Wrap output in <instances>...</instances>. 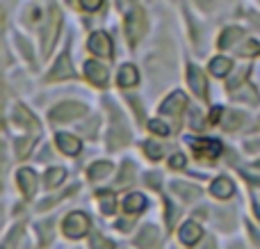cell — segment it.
Returning a JSON list of instances; mask_svg holds the SVG:
<instances>
[{
  "label": "cell",
  "instance_id": "1f68e13d",
  "mask_svg": "<svg viewBox=\"0 0 260 249\" xmlns=\"http://www.w3.org/2000/svg\"><path fill=\"white\" fill-rule=\"evenodd\" d=\"M101 3H103V0H80V5L87 9V12H94V9H99Z\"/></svg>",
  "mask_w": 260,
  "mask_h": 249
},
{
  "label": "cell",
  "instance_id": "484cf974",
  "mask_svg": "<svg viewBox=\"0 0 260 249\" xmlns=\"http://www.w3.org/2000/svg\"><path fill=\"white\" fill-rule=\"evenodd\" d=\"M144 151H146V155L151 160H160L162 158V146L160 144H155V142H146V144H144Z\"/></svg>",
  "mask_w": 260,
  "mask_h": 249
},
{
  "label": "cell",
  "instance_id": "5bb4252c",
  "mask_svg": "<svg viewBox=\"0 0 260 249\" xmlns=\"http://www.w3.org/2000/svg\"><path fill=\"white\" fill-rule=\"evenodd\" d=\"M59 14L55 12H50V18H48V27H46V32H44V53H48L50 50V44L55 41V35H57V30H59Z\"/></svg>",
  "mask_w": 260,
  "mask_h": 249
},
{
  "label": "cell",
  "instance_id": "ac0fdd59",
  "mask_svg": "<svg viewBox=\"0 0 260 249\" xmlns=\"http://www.w3.org/2000/svg\"><path fill=\"white\" fill-rule=\"evenodd\" d=\"M110 172H112V165L110 163H96L89 167V181H101V178L110 176Z\"/></svg>",
  "mask_w": 260,
  "mask_h": 249
},
{
  "label": "cell",
  "instance_id": "5b68a950",
  "mask_svg": "<svg viewBox=\"0 0 260 249\" xmlns=\"http://www.w3.org/2000/svg\"><path fill=\"white\" fill-rule=\"evenodd\" d=\"M187 76H189V87L194 89V94L199 96V99H206L208 94V85H206V78H203L201 69H197L192 64V67L187 69Z\"/></svg>",
  "mask_w": 260,
  "mask_h": 249
},
{
  "label": "cell",
  "instance_id": "e575fe53",
  "mask_svg": "<svg viewBox=\"0 0 260 249\" xmlns=\"http://www.w3.org/2000/svg\"><path fill=\"white\" fill-rule=\"evenodd\" d=\"M221 114H224V110H221V108H215V110H212V117H210V121H212V123H215V121H219V119H221Z\"/></svg>",
  "mask_w": 260,
  "mask_h": 249
},
{
  "label": "cell",
  "instance_id": "4dcf8cb0",
  "mask_svg": "<svg viewBox=\"0 0 260 249\" xmlns=\"http://www.w3.org/2000/svg\"><path fill=\"white\" fill-rule=\"evenodd\" d=\"M91 249H112V242H108L101 236H96L94 240H91Z\"/></svg>",
  "mask_w": 260,
  "mask_h": 249
},
{
  "label": "cell",
  "instance_id": "e0dca14e",
  "mask_svg": "<svg viewBox=\"0 0 260 249\" xmlns=\"http://www.w3.org/2000/svg\"><path fill=\"white\" fill-rule=\"evenodd\" d=\"M119 85H121V87L137 85V69H135L133 64H126V67H121V71H119Z\"/></svg>",
  "mask_w": 260,
  "mask_h": 249
},
{
  "label": "cell",
  "instance_id": "30bf717a",
  "mask_svg": "<svg viewBox=\"0 0 260 249\" xmlns=\"http://www.w3.org/2000/svg\"><path fill=\"white\" fill-rule=\"evenodd\" d=\"M57 146H59V151H64L67 155H76V153H80V140L78 137H73V135H69V133H57Z\"/></svg>",
  "mask_w": 260,
  "mask_h": 249
},
{
  "label": "cell",
  "instance_id": "9c48e42d",
  "mask_svg": "<svg viewBox=\"0 0 260 249\" xmlns=\"http://www.w3.org/2000/svg\"><path fill=\"white\" fill-rule=\"evenodd\" d=\"M210 192H212V197H217V199H231V197L235 195V185H233L231 178L221 176V178H217V181L212 183Z\"/></svg>",
  "mask_w": 260,
  "mask_h": 249
},
{
  "label": "cell",
  "instance_id": "52a82bcc",
  "mask_svg": "<svg viewBox=\"0 0 260 249\" xmlns=\"http://www.w3.org/2000/svg\"><path fill=\"white\" fill-rule=\"evenodd\" d=\"M197 149V158H217L221 153V144L215 140H201V142H192Z\"/></svg>",
  "mask_w": 260,
  "mask_h": 249
},
{
  "label": "cell",
  "instance_id": "8992f818",
  "mask_svg": "<svg viewBox=\"0 0 260 249\" xmlns=\"http://www.w3.org/2000/svg\"><path fill=\"white\" fill-rule=\"evenodd\" d=\"M16 181H18V188H21V192L25 197H32L37 190V176L32 169H18L16 174Z\"/></svg>",
  "mask_w": 260,
  "mask_h": 249
},
{
  "label": "cell",
  "instance_id": "6da1fadb",
  "mask_svg": "<svg viewBox=\"0 0 260 249\" xmlns=\"http://www.w3.org/2000/svg\"><path fill=\"white\" fill-rule=\"evenodd\" d=\"M146 32V16H144L142 7H133V12L126 18V37L130 44H137L142 35Z\"/></svg>",
  "mask_w": 260,
  "mask_h": 249
},
{
  "label": "cell",
  "instance_id": "ffe728a7",
  "mask_svg": "<svg viewBox=\"0 0 260 249\" xmlns=\"http://www.w3.org/2000/svg\"><path fill=\"white\" fill-rule=\"evenodd\" d=\"M14 119H16L18 126H25V128H37V121L30 117V112H27L25 108H16V114H14Z\"/></svg>",
  "mask_w": 260,
  "mask_h": 249
},
{
  "label": "cell",
  "instance_id": "8fae6325",
  "mask_svg": "<svg viewBox=\"0 0 260 249\" xmlns=\"http://www.w3.org/2000/svg\"><path fill=\"white\" fill-rule=\"evenodd\" d=\"M180 242H185V245H197L199 240H201V227L194 222H185L183 227H180Z\"/></svg>",
  "mask_w": 260,
  "mask_h": 249
},
{
  "label": "cell",
  "instance_id": "277c9868",
  "mask_svg": "<svg viewBox=\"0 0 260 249\" xmlns=\"http://www.w3.org/2000/svg\"><path fill=\"white\" fill-rule=\"evenodd\" d=\"M89 50L94 55H99V57H110L112 55V41H110V37L105 32H94L89 37Z\"/></svg>",
  "mask_w": 260,
  "mask_h": 249
},
{
  "label": "cell",
  "instance_id": "f1b7e54d",
  "mask_svg": "<svg viewBox=\"0 0 260 249\" xmlns=\"http://www.w3.org/2000/svg\"><path fill=\"white\" fill-rule=\"evenodd\" d=\"M32 144H35V140H32V137H27V140L16 142V153L21 155V158H25V155H27V149H30Z\"/></svg>",
  "mask_w": 260,
  "mask_h": 249
},
{
  "label": "cell",
  "instance_id": "d590c367",
  "mask_svg": "<svg viewBox=\"0 0 260 249\" xmlns=\"http://www.w3.org/2000/svg\"><path fill=\"white\" fill-rule=\"evenodd\" d=\"M130 3H133V0H119V7H121V9H130Z\"/></svg>",
  "mask_w": 260,
  "mask_h": 249
},
{
  "label": "cell",
  "instance_id": "7a4b0ae2",
  "mask_svg": "<svg viewBox=\"0 0 260 249\" xmlns=\"http://www.w3.org/2000/svg\"><path fill=\"white\" fill-rule=\"evenodd\" d=\"M62 227L69 238H82L89 233V217H87L85 213H71L64 220Z\"/></svg>",
  "mask_w": 260,
  "mask_h": 249
},
{
  "label": "cell",
  "instance_id": "83f0119b",
  "mask_svg": "<svg viewBox=\"0 0 260 249\" xmlns=\"http://www.w3.org/2000/svg\"><path fill=\"white\" fill-rule=\"evenodd\" d=\"M133 165H128V163H123V167H121V176H119V181H117V185H123V183H130L133 181Z\"/></svg>",
  "mask_w": 260,
  "mask_h": 249
},
{
  "label": "cell",
  "instance_id": "836d02e7",
  "mask_svg": "<svg viewBox=\"0 0 260 249\" xmlns=\"http://www.w3.org/2000/svg\"><path fill=\"white\" fill-rule=\"evenodd\" d=\"M171 167L174 169L185 167V155H174V158H171Z\"/></svg>",
  "mask_w": 260,
  "mask_h": 249
},
{
  "label": "cell",
  "instance_id": "f546056e",
  "mask_svg": "<svg viewBox=\"0 0 260 249\" xmlns=\"http://www.w3.org/2000/svg\"><path fill=\"white\" fill-rule=\"evenodd\" d=\"M258 53H260V44H256V41H249L247 46L238 48V55H258Z\"/></svg>",
  "mask_w": 260,
  "mask_h": 249
},
{
  "label": "cell",
  "instance_id": "d6a6232c",
  "mask_svg": "<svg viewBox=\"0 0 260 249\" xmlns=\"http://www.w3.org/2000/svg\"><path fill=\"white\" fill-rule=\"evenodd\" d=\"M18 236H21V227H16L12 233H9V238H7V245H5V249H12L14 245H16V242H14V240H16Z\"/></svg>",
  "mask_w": 260,
  "mask_h": 249
},
{
  "label": "cell",
  "instance_id": "603a6c76",
  "mask_svg": "<svg viewBox=\"0 0 260 249\" xmlns=\"http://www.w3.org/2000/svg\"><path fill=\"white\" fill-rule=\"evenodd\" d=\"M174 192L176 195H180L185 201L194 199V197H199V188H192V185H180V183H174Z\"/></svg>",
  "mask_w": 260,
  "mask_h": 249
},
{
  "label": "cell",
  "instance_id": "9a60e30c",
  "mask_svg": "<svg viewBox=\"0 0 260 249\" xmlns=\"http://www.w3.org/2000/svg\"><path fill=\"white\" fill-rule=\"evenodd\" d=\"M85 73H87V78H89L94 85H105V80H108V69L101 67V64H96V62L87 64Z\"/></svg>",
  "mask_w": 260,
  "mask_h": 249
},
{
  "label": "cell",
  "instance_id": "cb8c5ba5",
  "mask_svg": "<svg viewBox=\"0 0 260 249\" xmlns=\"http://www.w3.org/2000/svg\"><path fill=\"white\" fill-rule=\"evenodd\" d=\"M242 121H244V114H242V112H226V117H224V128L233 131V128H238Z\"/></svg>",
  "mask_w": 260,
  "mask_h": 249
},
{
  "label": "cell",
  "instance_id": "7402d4cb",
  "mask_svg": "<svg viewBox=\"0 0 260 249\" xmlns=\"http://www.w3.org/2000/svg\"><path fill=\"white\" fill-rule=\"evenodd\" d=\"M64 169L62 167H55V169H48V174H46V185L48 188H57L59 183L64 181Z\"/></svg>",
  "mask_w": 260,
  "mask_h": 249
},
{
  "label": "cell",
  "instance_id": "7c38bea8",
  "mask_svg": "<svg viewBox=\"0 0 260 249\" xmlns=\"http://www.w3.org/2000/svg\"><path fill=\"white\" fill-rule=\"evenodd\" d=\"M183 108H185V96L176 91V94H171L169 99L162 103L160 110H162V114H171V117H178V114L183 112Z\"/></svg>",
  "mask_w": 260,
  "mask_h": 249
},
{
  "label": "cell",
  "instance_id": "4316f807",
  "mask_svg": "<svg viewBox=\"0 0 260 249\" xmlns=\"http://www.w3.org/2000/svg\"><path fill=\"white\" fill-rule=\"evenodd\" d=\"M148 131L155 133V135H160V137L169 135V126H167V123H162V121H151V123H148Z\"/></svg>",
  "mask_w": 260,
  "mask_h": 249
},
{
  "label": "cell",
  "instance_id": "ba28073f",
  "mask_svg": "<svg viewBox=\"0 0 260 249\" xmlns=\"http://www.w3.org/2000/svg\"><path fill=\"white\" fill-rule=\"evenodd\" d=\"M48 78L50 80H67V78H73V67H71V62H69L67 53L55 62V67H53V71H50Z\"/></svg>",
  "mask_w": 260,
  "mask_h": 249
},
{
  "label": "cell",
  "instance_id": "2e32d148",
  "mask_svg": "<svg viewBox=\"0 0 260 249\" xmlns=\"http://www.w3.org/2000/svg\"><path fill=\"white\" fill-rule=\"evenodd\" d=\"M146 208V199H144L142 195H128L126 199H123V210L126 213H139V210H144Z\"/></svg>",
  "mask_w": 260,
  "mask_h": 249
},
{
  "label": "cell",
  "instance_id": "44dd1931",
  "mask_svg": "<svg viewBox=\"0 0 260 249\" xmlns=\"http://www.w3.org/2000/svg\"><path fill=\"white\" fill-rule=\"evenodd\" d=\"M240 37H242V30H240V27H231V30H226L224 35H221L219 46H221V48H231V46H233V41L240 39Z\"/></svg>",
  "mask_w": 260,
  "mask_h": 249
},
{
  "label": "cell",
  "instance_id": "d6986e66",
  "mask_svg": "<svg viewBox=\"0 0 260 249\" xmlns=\"http://www.w3.org/2000/svg\"><path fill=\"white\" fill-rule=\"evenodd\" d=\"M210 71L215 73V76H226V73L231 71V59H226V57H215L210 62Z\"/></svg>",
  "mask_w": 260,
  "mask_h": 249
},
{
  "label": "cell",
  "instance_id": "4fadbf2b",
  "mask_svg": "<svg viewBox=\"0 0 260 249\" xmlns=\"http://www.w3.org/2000/svg\"><path fill=\"white\" fill-rule=\"evenodd\" d=\"M157 238H160L157 229L155 227H146V229H142V233H139L137 238H135V245H137L139 249H151V247H155Z\"/></svg>",
  "mask_w": 260,
  "mask_h": 249
},
{
  "label": "cell",
  "instance_id": "3957f363",
  "mask_svg": "<svg viewBox=\"0 0 260 249\" xmlns=\"http://www.w3.org/2000/svg\"><path fill=\"white\" fill-rule=\"evenodd\" d=\"M87 108L82 103H62L57 105V108H53V112H50V119L53 121H71V119L80 117V114H85Z\"/></svg>",
  "mask_w": 260,
  "mask_h": 249
},
{
  "label": "cell",
  "instance_id": "d4e9b609",
  "mask_svg": "<svg viewBox=\"0 0 260 249\" xmlns=\"http://www.w3.org/2000/svg\"><path fill=\"white\" fill-rule=\"evenodd\" d=\"M99 199H101V208H103V213L112 215L114 213V197L108 195V192H101Z\"/></svg>",
  "mask_w": 260,
  "mask_h": 249
}]
</instances>
